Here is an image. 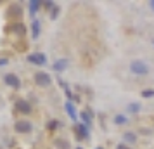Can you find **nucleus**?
<instances>
[{
    "mask_svg": "<svg viewBox=\"0 0 154 149\" xmlns=\"http://www.w3.org/2000/svg\"><path fill=\"white\" fill-rule=\"evenodd\" d=\"M57 125H59L57 121H50V123H49V130H56V128H57Z\"/></svg>",
    "mask_w": 154,
    "mask_h": 149,
    "instance_id": "aec40b11",
    "label": "nucleus"
},
{
    "mask_svg": "<svg viewBox=\"0 0 154 149\" xmlns=\"http://www.w3.org/2000/svg\"><path fill=\"white\" fill-rule=\"evenodd\" d=\"M123 141H126V142H130V144H133V142L137 141V135L133 134V132H125V134H123Z\"/></svg>",
    "mask_w": 154,
    "mask_h": 149,
    "instance_id": "4468645a",
    "label": "nucleus"
},
{
    "mask_svg": "<svg viewBox=\"0 0 154 149\" xmlns=\"http://www.w3.org/2000/svg\"><path fill=\"white\" fill-rule=\"evenodd\" d=\"M31 29H33V38H38V36H40V21H38V19H33Z\"/></svg>",
    "mask_w": 154,
    "mask_h": 149,
    "instance_id": "f8f14e48",
    "label": "nucleus"
},
{
    "mask_svg": "<svg viewBox=\"0 0 154 149\" xmlns=\"http://www.w3.org/2000/svg\"><path fill=\"white\" fill-rule=\"evenodd\" d=\"M54 144H56L59 149H68V147H69L68 141H64V139H56V141H54Z\"/></svg>",
    "mask_w": 154,
    "mask_h": 149,
    "instance_id": "2eb2a0df",
    "label": "nucleus"
},
{
    "mask_svg": "<svg viewBox=\"0 0 154 149\" xmlns=\"http://www.w3.org/2000/svg\"><path fill=\"white\" fill-rule=\"evenodd\" d=\"M82 120H83L85 127H90V123H92V118H90V114L87 113V111H82Z\"/></svg>",
    "mask_w": 154,
    "mask_h": 149,
    "instance_id": "dca6fc26",
    "label": "nucleus"
},
{
    "mask_svg": "<svg viewBox=\"0 0 154 149\" xmlns=\"http://www.w3.org/2000/svg\"><path fill=\"white\" fill-rule=\"evenodd\" d=\"M78 149H80V147H78Z\"/></svg>",
    "mask_w": 154,
    "mask_h": 149,
    "instance_id": "393cba45",
    "label": "nucleus"
},
{
    "mask_svg": "<svg viewBox=\"0 0 154 149\" xmlns=\"http://www.w3.org/2000/svg\"><path fill=\"white\" fill-rule=\"evenodd\" d=\"M97 149H102V147H97Z\"/></svg>",
    "mask_w": 154,
    "mask_h": 149,
    "instance_id": "b1692460",
    "label": "nucleus"
},
{
    "mask_svg": "<svg viewBox=\"0 0 154 149\" xmlns=\"http://www.w3.org/2000/svg\"><path fill=\"white\" fill-rule=\"evenodd\" d=\"M126 116L125 114H116V116H114V123H116V125H123V123H126Z\"/></svg>",
    "mask_w": 154,
    "mask_h": 149,
    "instance_id": "f3484780",
    "label": "nucleus"
},
{
    "mask_svg": "<svg viewBox=\"0 0 154 149\" xmlns=\"http://www.w3.org/2000/svg\"><path fill=\"white\" fill-rule=\"evenodd\" d=\"M11 29L14 31L16 35H24V33H26V26H24V24H23L21 21L12 23V24H11Z\"/></svg>",
    "mask_w": 154,
    "mask_h": 149,
    "instance_id": "6e6552de",
    "label": "nucleus"
},
{
    "mask_svg": "<svg viewBox=\"0 0 154 149\" xmlns=\"http://www.w3.org/2000/svg\"><path fill=\"white\" fill-rule=\"evenodd\" d=\"M57 14H59V7H57V5H56V9H54V11H52V12H50V17H52V19H54V17H56Z\"/></svg>",
    "mask_w": 154,
    "mask_h": 149,
    "instance_id": "412c9836",
    "label": "nucleus"
},
{
    "mask_svg": "<svg viewBox=\"0 0 154 149\" xmlns=\"http://www.w3.org/2000/svg\"><path fill=\"white\" fill-rule=\"evenodd\" d=\"M76 132H78V139H88V128L85 125H76Z\"/></svg>",
    "mask_w": 154,
    "mask_h": 149,
    "instance_id": "1a4fd4ad",
    "label": "nucleus"
},
{
    "mask_svg": "<svg viewBox=\"0 0 154 149\" xmlns=\"http://www.w3.org/2000/svg\"><path fill=\"white\" fill-rule=\"evenodd\" d=\"M68 68V59H59L57 63H54V70L56 71H64Z\"/></svg>",
    "mask_w": 154,
    "mask_h": 149,
    "instance_id": "9b49d317",
    "label": "nucleus"
},
{
    "mask_svg": "<svg viewBox=\"0 0 154 149\" xmlns=\"http://www.w3.org/2000/svg\"><path fill=\"white\" fill-rule=\"evenodd\" d=\"M43 2H40V0H31V2H28V5H29V12L31 14H35L36 11H38V7L42 5Z\"/></svg>",
    "mask_w": 154,
    "mask_h": 149,
    "instance_id": "ddd939ff",
    "label": "nucleus"
},
{
    "mask_svg": "<svg viewBox=\"0 0 154 149\" xmlns=\"http://www.w3.org/2000/svg\"><path fill=\"white\" fill-rule=\"evenodd\" d=\"M140 109V106L139 104H135V102H132V106H130V111H132V113H135V111H139Z\"/></svg>",
    "mask_w": 154,
    "mask_h": 149,
    "instance_id": "6ab92c4d",
    "label": "nucleus"
},
{
    "mask_svg": "<svg viewBox=\"0 0 154 149\" xmlns=\"http://www.w3.org/2000/svg\"><path fill=\"white\" fill-rule=\"evenodd\" d=\"M16 109H17L19 113H23V114H29L31 106H29L28 101H17V102H16Z\"/></svg>",
    "mask_w": 154,
    "mask_h": 149,
    "instance_id": "423d86ee",
    "label": "nucleus"
},
{
    "mask_svg": "<svg viewBox=\"0 0 154 149\" xmlns=\"http://www.w3.org/2000/svg\"><path fill=\"white\" fill-rule=\"evenodd\" d=\"M14 130L17 132V134H28V132L33 130V125H31L29 121H26V120H19V121L14 123Z\"/></svg>",
    "mask_w": 154,
    "mask_h": 149,
    "instance_id": "f03ea898",
    "label": "nucleus"
},
{
    "mask_svg": "<svg viewBox=\"0 0 154 149\" xmlns=\"http://www.w3.org/2000/svg\"><path fill=\"white\" fill-rule=\"evenodd\" d=\"M142 97H154V90L152 88H147V90H144V92H142Z\"/></svg>",
    "mask_w": 154,
    "mask_h": 149,
    "instance_id": "a211bd4d",
    "label": "nucleus"
},
{
    "mask_svg": "<svg viewBox=\"0 0 154 149\" xmlns=\"http://www.w3.org/2000/svg\"><path fill=\"white\" fill-rule=\"evenodd\" d=\"M7 63H9V61L5 59V57H2V59H0V66H5Z\"/></svg>",
    "mask_w": 154,
    "mask_h": 149,
    "instance_id": "4be33fe9",
    "label": "nucleus"
},
{
    "mask_svg": "<svg viewBox=\"0 0 154 149\" xmlns=\"http://www.w3.org/2000/svg\"><path fill=\"white\" fill-rule=\"evenodd\" d=\"M66 113L69 114V118L73 121H76L78 120V113H76V109H75V104H73V102H71V101H68V102H66Z\"/></svg>",
    "mask_w": 154,
    "mask_h": 149,
    "instance_id": "0eeeda50",
    "label": "nucleus"
},
{
    "mask_svg": "<svg viewBox=\"0 0 154 149\" xmlns=\"http://www.w3.org/2000/svg\"><path fill=\"white\" fill-rule=\"evenodd\" d=\"M28 63H31V64H45L47 63V57H45V54H42V52H35V54H29L28 56Z\"/></svg>",
    "mask_w": 154,
    "mask_h": 149,
    "instance_id": "39448f33",
    "label": "nucleus"
},
{
    "mask_svg": "<svg viewBox=\"0 0 154 149\" xmlns=\"http://www.w3.org/2000/svg\"><path fill=\"white\" fill-rule=\"evenodd\" d=\"M130 71H132L133 75H137V76H146L149 75V66H147L144 61H132L130 63Z\"/></svg>",
    "mask_w": 154,
    "mask_h": 149,
    "instance_id": "f257e3e1",
    "label": "nucleus"
},
{
    "mask_svg": "<svg viewBox=\"0 0 154 149\" xmlns=\"http://www.w3.org/2000/svg\"><path fill=\"white\" fill-rule=\"evenodd\" d=\"M4 82H5L9 87H12L14 90H19V88H21V82H19V78H17L16 75H12V73L5 75V76H4Z\"/></svg>",
    "mask_w": 154,
    "mask_h": 149,
    "instance_id": "20e7f679",
    "label": "nucleus"
},
{
    "mask_svg": "<svg viewBox=\"0 0 154 149\" xmlns=\"http://www.w3.org/2000/svg\"><path fill=\"white\" fill-rule=\"evenodd\" d=\"M35 82L38 83L40 87H49L52 83V78H50L47 73H43V71H38L35 75Z\"/></svg>",
    "mask_w": 154,
    "mask_h": 149,
    "instance_id": "7ed1b4c3",
    "label": "nucleus"
},
{
    "mask_svg": "<svg viewBox=\"0 0 154 149\" xmlns=\"http://www.w3.org/2000/svg\"><path fill=\"white\" fill-rule=\"evenodd\" d=\"M149 7H151V9L154 11V0H151V2H149Z\"/></svg>",
    "mask_w": 154,
    "mask_h": 149,
    "instance_id": "5701e85b",
    "label": "nucleus"
},
{
    "mask_svg": "<svg viewBox=\"0 0 154 149\" xmlns=\"http://www.w3.org/2000/svg\"><path fill=\"white\" fill-rule=\"evenodd\" d=\"M23 14V9L19 4H14V5H11V9H9V16H12V17H19V16Z\"/></svg>",
    "mask_w": 154,
    "mask_h": 149,
    "instance_id": "9d476101",
    "label": "nucleus"
}]
</instances>
